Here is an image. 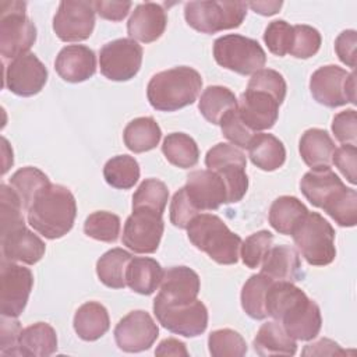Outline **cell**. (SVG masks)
I'll list each match as a JSON object with an SVG mask.
<instances>
[{
    "label": "cell",
    "mask_w": 357,
    "mask_h": 357,
    "mask_svg": "<svg viewBox=\"0 0 357 357\" xmlns=\"http://www.w3.org/2000/svg\"><path fill=\"white\" fill-rule=\"evenodd\" d=\"M268 317L278 321L294 340H312L319 335L322 317L318 304L291 282H272L266 291Z\"/></svg>",
    "instance_id": "obj_1"
},
{
    "label": "cell",
    "mask_w": 357,
    "mask_h": 357,
    "mask_svg": "<svg viewBox=\"0 0 357 357\" xmlns=\"http://www.w3.org/2000/svg\"><path fill=\"white\" fill-rule=\"evenodd\" d=\"M28 223L40 236L56 240L66 236L74 226L77 202L73 192L60 184H47L28 208Z\"/></svg>",
    "instance_id": "obj_2"
},
{
    "label": "cell",
    "mask_w": 357,
    "mask_h": 357,
    "mask_svg": "<svg viewBox=\"0 0 357 357\" xmlns=\"http://www.w3.org/2000/svg\"><path fill=\"white\" fill-rule=\"evenodd\" d=\"M202 88L201 74L187 66L156 73L148 82L146 98L159 112H176L192 105Z\"/></svg>",
    "instance_id": "obj_3"
},
{
    "label": "cell",
    "mask_w": 357,
    "mask_h": 357,
    "mask_svg": "<svg viewBox=\"0 0 357 357\" xmlns=\"http://www.w3.org/2000/svg\"><path fill=\"white\" fill-rule=\"evenodd\" d=\"M187 236L195 248L220 265H233L238 261L243 240L216 215H197L187 227Z\"/></svg>",
    "instance_id": "obj_4"
},
{
    "label": "cell",
    "mask_w": 357,
    "mask_h": 357,
    "mask_svg": "<svg viewBox=\"0 0 357 357\" xmlns=\"http://www.w3.org/2000/svg\"><path fill=\"white\" fill-rule=\"evenodd\" d=\"M291 236L297 250L310 265L325 266L335 259V229L318 212L308 211Z\"/></svg>",
    "instance_id": "obj_5"
},
{
    "label": "cell",
    "mask_w": 357,
    "mask_h": 357,
    "mask_svg": "<svg viewBox=\"0 0 357 357\" xmlns=\"http://www.w3.org/2000/svg\"><path fill=\"white\" fill-rule=\"evenodd\" d=\"M244 1H190L184 6L187 24L201 33L238 28L247 15Z\"/></svg>",
    "instance_id": "obj_6"
},
{
    "label": "cell",
    "mask_w": 357,
    "mask_h": 357,
    "mask_svg": "<svg viewBox=\"0 0 357 357\" xmlns=\"http://www.w3.org/2000/svg\"><path fill=\"white\" fill-rule=\"evenodd\" d=\"M24 1H3L0 6V53L3 59L14 60L36 40V26L25 14Z\"/></svg>",
    "instance_id": "obj_7"
},
{
    "label": "cell",
    "mask_w": 357,
    "mask_h": 357,
    "mask_svg": "<svg viewBox=\"0 0 357 357\" xmlns=\"http://www.w3.org/2000/svg\"><path fill=\"white\" fill-rule=\"evenodd\" d=\"M213 57L216 63L240 75H250L266 63V54L262 46L251 38L229 33L213 42Z\"/></svg>",
    "instance_id": "obj_8"
},
{
    "label": "cell",
    "mask_w": 357,
    "mask_h": 357,
    "mask_svg": "<svg viewBox=\"0 0 357 357\" xmlns=\"http://www.w3.org/2000/svg\"><path fill=\"white\" fill-rule=\"evenodd\" d=\"M310 92L319 105L326 107L356 105V74L335 64L322 66L310 78Z\"/></svg>",
    "instance_id": "obj_9"
},
{
    "label": "cell",
    "mask_w": 357,
    "mask_h": 357,
    "mask_svg": "<svg viewBox=\"0 0 357 357\" xmlns=\"http://www.w3.org/2000/svg\"><path fill=\"white\" fill-rule=\"evenodd\" d=\"M205 166L223 177L229 190L230 204L238 202L245 195L248 188L247 159L240 148L227 142L216 144L206 152Z\"/></svg>",
    "instance_id": "obj_10"
},
{
    "label": "cell",
    "mask_w": 357,
    "mask_h": 357,
    "mask_svg": "<svg viewBox=\"0 0 357 357\" xmlns=\"http://www.w3.org/2000/svg\"><path fill=\"white\" fill-rule=\"evenodd\" d=\"M153 314L165 329L185 337L199 336L208 326V310L198 298L187 304H169L155 297Z\"/></svg>",
    "instance_id": "obj_11"
},
{
    "label": "cell",
    "mask_w": 357,
    "mask_h": 357,
    "mask_svg": "<svg viewBox=\"0 0 357 357\" xmlns=\"http://www.w3.org/2000/svg\"><path fill=\"white\" fill-rule=\"evenodd\" d=\"M142 54L141 45L131 38L112 40L99 52L100 73L110 81H128L139 71Z\"/></svg>",
    "instance_id": "obj_12"
},
{
    "label": "cell",
    "mask_w": 357,
    "mask_h": 357,
    "mask_svg": "<svg viewBox=\"0 0 357 357\" xmlns=\"http://www.w3.org/2000/svg\"><path fill=\"white\" fill-rule=\"evenodd\" d=\"M33 275L29 268L1 259L0 268V311L6 317H20L25 310Z\"/></svg>",
    "instance_id": "obj_13"
},
{
    "label": "cell",
    "mask_w": 357,
    "mask_h": 357,
    "mask_svg": "<svg viewBox=\"0 0 357 357\" xmlns=\"http://www.w3.org/2000/svg\"><path fill=\"white\" fill-rule=\"evenodd\" d=\"M165 230L162 213L151 209H132L123 229V244L137 254H152L158 250Z\"/></svg>",
    "instance_id": "obj_14"
},
{
    "label": "cell",
    "mask_w": 357,
    "mask_h": 357,
    "mask_svg": "<svg viewBox=\"0 0 357 357\" xmlns=\"http://www.w3.org/2000/svg\"><path fill=\"white\" fill-rule=\"evenodd\" d=\"M284 99L259 86L247 85L238 99V114L244 124L254 132L269 130L279 117V106Z\"/></svg>",
    "instance_id": "obj_15"
},
{
    "label": "cell",
    "mask_w": 357,
    "mask_h": 357,
    "mask_svg": "<svg viewBox=\"0 0 357 357\" xmlns=\"http://www.w3.org/2000/svg\"><path fill=\"white\" fill-rule=\"evenodd\" d=\"M93 1H61L53 17V31L63 42H81L95 28Z\"/></svg>",
    "instance_id": "obj_16"
},
{
    "label": "cell",
    "mask_w": 357,
    "mask_h": 357,
    "mask_svg": "<svg viewBox=\"0 0 357 357\" xmlns=\"http://www.w3.org/2000/svg\"><path fill=\"white\" fill-rule=\"evenodd\" d=\"M159 336L158 324L142 310H135L123 317L114 328V340L120 350L138 353L148 350Z\"/></svg>",
    "instance_id": "obj_17"
},
{
    "label": "cell",
    "mask_w": 357,
    "mask_h": 357,
    "mask_svg": "<svg viewBox=\"0 0 357 357\" xmlns=\"http://www.w3.org/2000/svg\"><path fill=\"white\" fill-rule=\"evenodd\" d=\"M46 81L47 68L33 53L22 54L4 67V85L18 96L39 93Z\"/></svg>",
    "instance_id": "obj_18"
},
{
    "label": "cell",
    "mask_w": 357,
    "mask_h": 357,
    "mask_svg": "<svg viewBox=\"0 0 357 357\" xmlns=\"http://www.w3.org/2000/svg\"><path fill=\"white\" fill-rule=\"evenodd\" d=\"M184 187L199 211H215L222 204H230L227 185L223 177L213 170L191 172Z\"/></svg>",
    "instance_id": "obj_19"
},
{
    "label": "cell",
    "mask_w": 357,
    "mask_h": 357,
    "mask_svg": "<svg viewBox=\"0 0 357 357\" xmlns=\"http://www.w3.org/2000/svg\"><path fill=\"white\" fill-rule=\"evenodd\" d=\"M199 287L201 282L195 271L188 266H172L163 271L156 298L169 304H187L197 300Z\"/></svg>",
    "instance_id": "obj_20"
},
{
    "label": "cell",
    "mask_w": 357,
    "mask_h": 357,
    "mask_svg": "<svg viewBox=\"0 0 357 357\" xmlns=\"http://www.w3.org/2000/svg\"><path fill=\"white\" fill-rule=\"evenodd\" d=\"M46 245L40 237L26 226L13 229L1 234L3 259L33 265L45 255Z\"/></svg>",
    "instance_id": "obj_21"
},
{
    "label": "cell",
    "mask_w": 357,
    "mask_h": 357,
    "mask_svg": "<svg viewBox=\"0 0 357 357\" xmlns=\"http://www.w3.org/2000/svg\"><path fill=\"white\" fill-rule=\"evenodd\" d=\"M167 25V14L158 3L138 4L127 22V32L131 39L151 43L159 39Z\"/></svg>",
    "instance_id": "obj_22"
},
{
    "label": "cell",
    "mask_w": 357,
    "mask_h": 357,
    "mask_svg": "<svg viewBox=\"0 0 357 357\" xmlns=\"http://www.w3.org/2000/svg\"><path fill=\"white\" fill-rule=\"evenodd\" d=\"M56 73L67 82H82L96 71V56L85 45L64 46L54 61Z\"/></svg>",
    "instance_id": "obj_23"
},
{
    "label": "cell",
    "mask_w": 357,
    "mask_h": 357,
    "mask_svg": "<svg viewBox=\"0 0 357 357\" xmlns=\"http://www.w3.org/2000/svg\"><path fill=\"white\" fill-rule=\"evenodd\" d=\"M344 187V183L335 172H332L331 167L311 169L300 181L303 195L310 201V204L321 209L329 204Z\"/></svg>",
    "instance_id": "obj_24"
},
{
    "label": "cell",
    "mask_w": 357,
    "mask_h": 357,
    "mask_svg": "<svg viewBox=\"0 0 357 357\" xmlns=\"http://www.w3.org/2000/svg\"><path fill=\"white\" fill-rule=\"evenodd\" d=\"M261 273L269 276L275 282H297L303 279V266L298 252L290 245H275L266 252Z\"/></svg>",
    "instance_id": "obj_25"
},
{
    "label": "cell",
    "mask_w": 357,
    "mask_h": 357,
    "mask_svg": "<svg viewBox=\"0 0 357 357\" xmlns=\"http://www.w3.org/2000/svg\"><path fill=\"white\" fill-rule=\"evenodd\" d=\"M336 145L326 130L308 128L300 138L298 151L301 159L311 169L331 167Z\"/></svg>",
    "instance_id": "obj_26"
},
{
    "label": "cell",
    "mask_w": 357,
    "mask_h": 357,
    "mask_svg": "<svg viewBox=\"0 0 357 357\" xmlns=\"http://www.w3.org/2000/svg\"><path fill=\"white\" fill-rule=\"evenodd\" d=\"M252 346L261 357L294 356L297 351L296 340L286 333L278 321L262 324L252 340Z\"/></svg>",
    "instance_id": "obj_27"
},
{
    "label": "cell",
    "mask_w": 357,
    "mask_h": 357,
    "mask_svg": "<svg viewBox=\"0 0 357 357\" xmlns=\"http://www.w3.org/2000/svg\"><path fill=\"white\" fill-rule=\"evenodd\" d=\"M57 350V335L52 325L36 322L24 328L18 337V356L47 357Z\"/></svg>",
    "instance_id": "obj_28"
},
{
    "label": "cell",
    "mask_w": 357,
    "mask_h": 357,
    "mask_svg": "<svg viewBox=\"0 0 357 357\" xmlns=\"http://www.w3.org/2000/svg\"><path fill=\"white\" fill-rule=\"evenodd\" d=\"M163 276L160 264L149 257H132L126 272L127 286L142 296L152 294L159 286Z\"/></svg>",
    "instance_id": "obj_29"
},
{
    "label": "cell",
    "mask_w": 357,
    "mask_h": 357,
    "mask_svg": "<svg viewBox=\"0 0 357 357\" xmlns=\"http://www.w3.org/2000/svg\"><path fill=\"white\" fill-rule=\"evenodd\" d=\"M74 331L82 340L93 342L102 337L110 328L109 312L98 301L84 303L74 315Z\"/></svg>",
    "instance_id": "obj_30"
},
{
    "label": "cell",
    "mask_w": 357,
    "mask_h": 357,
    "mask_svg": "<svg viewBox=\"0 0 357 357\" xmlns=\"http://www.w3.org/2000/svg\"><path fill=\"white\" fill-rule=\"evenodd\" d=\"M247 149L252 165L265 172H273L286 162V148L283 142L272 134L257 132Z\"/></svg>",
    "instance_id": "obj_31"
},
{
    "label": "cell",
    "mask_w": 357,
    "mask_h": 357,
    "mask_svg": "<svg viewBox=\"0 0 357 357\" xmlns=\"http://www.w3.org/2000/svg\"><path fill=\"white\" fill-rule=\"evenodd\" d=\"M308 213L307 206L296 197L282 195L269 208V223L280 234L291 236L293 230Z\"/></svg>",
    "instance_id": "obj_32"
},
{
    "label": "cell",
    "mask_w": 357,
    "mask_h": 357,
    "mask_svg": "<svg viewBox=\"0 0 357 357\" xmlns=\"http://www.w3.org/2000/svg\"><path fill=\"white\" fill-rule=\"evenodd\" d=\"M160 138L162 130L153 117H137L123 131L124 144L134 153H142L156 148Z\"/></svg>",
    "instance_id": "obj_33"
},
{
    "label": "cell",
    "mask_w": 357,
    "mask_h": 357,
    "mask_svg": "<svg viewBox=\"0 0 357 357\" xmlns=\"http://www.w3.org/2000/svg\"><path fill=\"white\" fill-rule=\"evenodd\" d=\"M238 100L236 95L226 86L222 85H211L201 93L198 109L205 120L212 124H219L222 117L233 110L237 109Z\"/></svg>",
    "instance_id": "obj_34"
},
{
    "label": "cell",
    "mask_w": 357,
    "mask_h": 357,
    "mask_svg": "<svg viewBox=\"0 0 357 357\" xmlns=\"http://www.w3.org/2000/svg\"><path fill=\"white\" fill-rule=\"evenodd\" d=\"M132 255L123 248L106 251L96 262V275L99 280L110 289H123L126 283L127 266Z\"/></svg>",
    "instance_id": "obj_35"
},
{
    "label": "cell",
    "mask_w": 357,
    "mask_h": 357,
    "mask_svg": "<svg viewBox=\"0 0 357 357\" xmlns=\"http://www.w3.org/2000/svg\"><path fill=\"white\" fill-rule=\"evenodd\" d=\"M162 152L169 163L180 169L194 167L199 160V149L192 137L184 132L169 134L162 144Z\"/></svg>",
    "instance_id": "obj_36"
},
{
    "label": "cell",
    "mask_w": 357,
    "mask_h": 357,
    "mask_svg": "<svg viewBox=\"0 0 357 357\" xmlns=\"http://www.w3.org/2000/svg\"><path fill=\"white\" fill-rule=\"evenodd\" d=\"M272 279L264 273L250 276L241 289V307L252 319H265L268 317L265 300Z\"/></svg>",
    "instance_id": "obj_37"
},
{
    "label": "cell",
    "mask_w": 357,
    "mask_h": 357,
    "mask_svg": "<svg viewBox=\"0 0 357 357\" xmlns=\"http://www.w3.org/2000/svg\"><path fill=\"white\" fill-rule=\"evenodd\" d=\"M47 184H50L49 177L40 169L33 166L18 169L10 177V187L20 197L25 211H28V208L33 202L36 194Z\"/></svg>",
    "instance_id": "obj_38"
},
{
    "label": "cell",
    "mask_w": 357,
    "mask_h": 357,
    "mask_svg": "<svg viewBox=\"0 0 357 357\" xmlns=\"http://www.w3.org/2000/svg\"><path fill=\"white\" fill-rule=\"evenodd\" d=\"M103 177L113 188L128 190L139 178V165L130 155H117L106 162Z\"/></svg>",
    "instance_id": "obj_39"
},
{
    "label": "cell",
    "mask_w": 357,
    "mask_h": 357,
    "mask_svg": "<svg viewBox=\"0 0 357 357\" xmlns=\"http://www.w3.org/2000/svg\"><path fill=\"white\" fill-rule=\"evenodd\" d=\"M167 201V185L158 178H145L132 195V209L144 208L163 215Z\"/></svg>",
    "instance_id": "obj_40"
},
{
    "label": "cell",
    "mask_w": 357,
    "mask_h": 357,
    "mask_svg": "<svg viewBox=\"0 0 357 357\" xmlns=\"http://www.w3.org/2000/svg\"><path fill=\"white\" fill-rule=\"evenodd\" d=\"M120 218L107 211L91 213L84 223V233L103 243H114L120 234Z\"/></svg>",
    "instance_id": "obj_41"
},
{
    "label": "cell",
    "mask_w": 357,
    "mask_h": 357,
    "mask_svg": "<svg viewBox=\"0 0 357 357\" xmlns=\"http://www.w3.org/2000/svg\"><path fill=\"white\" fill-rule=\"evenodd\" d=\"M322 209L339 226L354 227L357 225V192H356V190L344 187Z\"/></svg>",
    "instance_id": "obj_42"
},
{
    "label": "cell",
    "mask_w": 357,
    "mask_h": 357,
    "mask_svg": "<svg viewBox=\"0 0 357 357\" xmlns=\"http://www.w3.org/2000/svg\"><path fill=\"white\" fill-rule=\"evenodd\" d=\"M208 347L213 357H241L247 353L244 337L229 328L212 331L208 336Z\"/></svg>",
    "instance_id": "obj_43"
},
{
    "label": "cell",
    "mask_w": 357,
    "mask_h": 357,
    "mask_svg": "<svg viewBox=\"0 0 357 357\" xmlns=\"http://www.w3.org/2000/svg\"><path fill=\"white\" fill-rule=\"evenodd\" d=\"M22 202L17 192L8 187L7 184L0 185V223H1V234L25 226L24 215H22Z\"/></svg>",
    "instance_id": "obj_44"
},
{
    "label": "cell",
    "mask_w": 357,
    "mask_h": 357,
    "mask_svg": "<svg viewBox=\"0 0 357 357\" xmlns=\"http://www.w3.org/2000/svg\"><path fill=\"white\" fill-rule=\"evenodd\" d=\"M272 241L273 234L268 230H259L248 236L240 247V257L243 264L250 269L259 268L266 252L272 247Z\"/></svg>",
    "instance_id": "obj_45"
},
{
    "label": "cell",
    "mask_w": 357,
    "mask_h": 357,
    "mask_svg": "<svg viewBox=\"0 0 357 357\" xmlns=\"http://www.w3.org/2000/svg\"><path fill=\"white\" fill-rule=\"evenodd\" d=\"M321 42L322 38L318 29L310 25H294L289 53L296 59H310L318 53Z\"/></svg>",
    "instance_id": "obj_46"
},
{
    "label": "cell",
    "mask_w": 357,
    "mask_h": 357,
    "mask_svg": "<svg viewBox=\"0 0 357 357\" xmlns=\"http://www.w3.org/2000/svg\"><path fill=\"white\" fill-rule=\"evenodd\" d=\"M293 40V26L284 20H275L268 24L264 32V42L269 52L283 57L289 53Z\"/></svg>",
    "instance_id": "obj_47"
},
{
    "label": "cell",
    "mask_w": 357,
    "mask_h": 357,
    "mask_svg": "<svg viewBox=\"0 0 357 357\" xmlns=\"http://www.w3.org/2000/svg\"><path fill=\"white\" fill-rule=\"evenodd\" d=\"M220 130H222V134L226 139H229L233 145H236L237 148H248V144L250 141L252 139V137L257 134L254 131H251L245 124L244 121L241 120L240 114H238V110L237 109H233L230 112H227L220 123Z\"/></svg>",
    "instance_id": "obj_48"
},
{
    "label": "cell",
    "mask_w": 357,
    "mask_h": 357,
    "mask_svg": "<svg viewBox=\"0 0 357 357\" xmlns=\"http://www.w3.org/2000/svg\"><path fill=\"white\" fill-rule=\"evenodd\" d=\"M199 209L194 205L187 194L185 187L174 192L170 202V222L178 229H187L190 222L199 215Z\"/></svg>",
    "instance_id": "obj_49"
},
{
    "label": "cell",
    "mask_w": 357,
    "mask_h": 357,
    "mask_svg": "<svg viewBox=\"0 0 357 357\" xmlns=\"http://www.w3.org/2000/svg\"><path fill=\"white\" fill-rule=\"evenodd\" d=\"M332 132L342 144L356 145L357 139V114L354 109H346L335 114L332 120Z\"/></svg>",
    "instance_id": "obj_50"
},
{
    "label": "cell",
    "mask_w": 357,
    "mask_h": 357,
    "mask_svg": "<svg viewBox=\"0 0 357 357\" xmlns=\"http://www.w3.org/2000/svg\"><path fill=\"white\" fill-rule=\"evenodd\" d=\"M332 163L351 184L357 183V148L351 144H343L335 149Z\"/></svg>",
    "instance_id": "obj_51"
},
{
    "label": "cell",
    "mask_w": 357,
    "mask_h": 357,
    "mask_svg": "<svg viewBox=\"0 0 357 357\" xmlns=\"http://www.w3.org/2000/svg\"><path fill=\"white\" fill-rule=\"evenodd\" d=\"M22 329L17 318L1 315L0 353L3 356H18V337Z\"/></svg>",
    "instance_id": "obj_52"
},
{
    "label": "cell",
    "mask_w": 357,
    "mask_h": 357,
    "mask_svg": "<svg viewBox=\"0 0 357 357\" xmlns=\"http://www.w3.org/2000/svg\"><path fill=\"white\" fill-rule=\"evenodd\" d=\"M356 45L357 32L354 29H346L340 32L335 40V52L339 60L351 68L356 67Z\"/></svg>",
    "instance_id": "obj_53"
},
{
    "label": "cell",
    "mask_w": 357,
    "mask_h": 357,
    "mask_svg": "<svg viewBox=\"0 0 357 357\" xmlns=\"http://www.w3.org/2000/svg\"><path fill=\"white\" fill-rule=\"evenodd\" d=\"M132 3L131 1H93V7L99 17L109 21H121L127 17Z\"/></svg>",
    "instance_id": "obj_54"
},
{
    "label": "cell",
    "mask_w": 357,
    "mask_h": 357,
    "mask_svg": "<svg viewBox=\"0 0 357 357\" xmlns=\"http://www.w3.org/2000/svg\"><path fill=\"white\" fill-rule=\"evenodd\" d=\"M333 354H346L340 346L331 339H319L311 344H307L303 350V356H333Z\"/></svg>",
    "instance_id": "obj_55"
},
{
    "label": "cell",
    "mask_w": 357,
    "mask_h": 357,
    "mask_svg": "<svg viewBox=\"0 0 357 357\" xmlns=\"http://www.w3.org/2000/svg\"><path fill=\"white\" fill-rule=\"evenodd\" d=\"M155 354L156 356H184V357H187L188 351H187L185 344L181 340L169 337V339L162 340L158 344Z\"/></svg>",
    "instance_id": "obj_56"
},
{
    "label": "cell",
    "mask_w": 357,
    "mask_h": 357,
    "mask_svg": "<svg viewBox=\"0 0 357 357\" xmlns=\"http://www.w3.org/2000/svg\"><path fill=\"white\" fill-rule=\"evenodd\" d=\"M282 1H251V3H247V6L257 14H261V15H273L276 14L280 7H282Z\"/></svg>",
    "instance_id": "obj_57"
}]
</instances>
